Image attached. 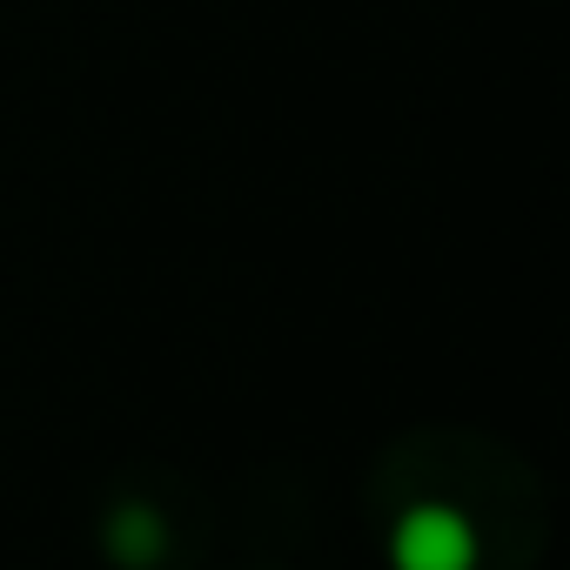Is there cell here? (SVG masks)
I'll return each mask as SVG.
<instances>
[{
	"mask_svg": "<svg viewBox=\"0 0 570 570\" xmlns=\"http://www.w3.org/2000/svg\"><path fill=\"white\" fill-rule=\"evenodd\" d=\"M390 563L396 570H476V530L450 503H416L396 517Z\"/></svg>",
	"mask_w": 570,
	"mask_h": 570,
	"instance_id": "cell-1",
	"label": "cell"
},
{
	"mask_svg": "<svg viewBox=\"0 0 570 570\" xmlns=\"http://www.w3.org/2000/svg\"><path fill=\"white\" fill-rule=\"evenodd\" d=\"M161 550H168V530H161V517H155L148 503H121V510L108 517V557H115L121 570H155Z\"/></svg>",
	"mask_w": 570,
	"mask_h": 570,
	"instance_id": "cell-2",
	"label": "cell"
}]
</instances>
